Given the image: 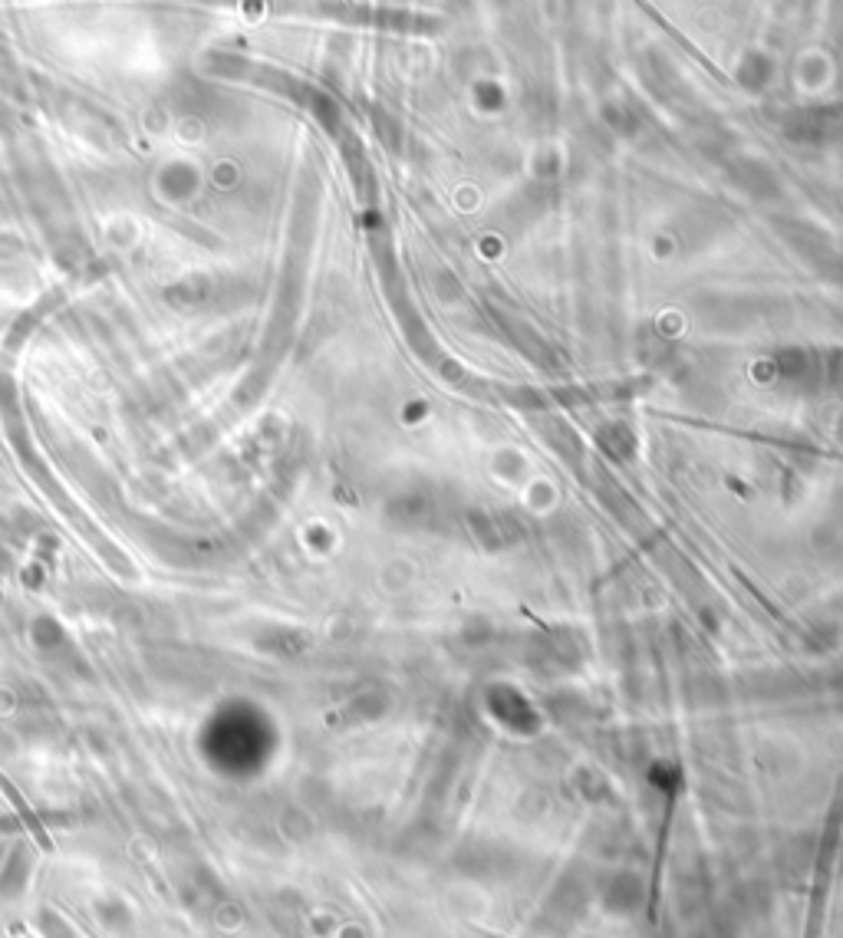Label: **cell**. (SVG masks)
Masks as SVG:
<instances>
[{
  "label": "cell",
  "mask_w": 843,
  "mask_h": 938,
  "mask_svg": "<svg viewBox=\"0 0 843 938\" xmlns=\"http://www.w3.org/2000/svg\"><path fill=\"white\" fill-rule=\"evenodd\" d=\"M0 790H4V794H7V800H10V804H14V807L20 810V817H24V820H27V827L33 830V836H37V840H40L43 846H50V840H47V836H43V827H40V823H37V817H33V813H30V807L24 804V797H20V794H17V790H14V784H10V781H7V777H4V774H0Z\"/></svg>",
  "instance_id": "cell-1"
}]
</instances>
